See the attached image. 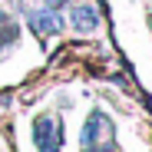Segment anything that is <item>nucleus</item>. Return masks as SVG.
Returning a JSON list of instances; mask_svg holds the SVG:
<instances>
[{"label": "nucleus", "instance_id": "obj_3", "mask_svg": "<svg viewBox=\"0 0 152 152\" xmlns=\"http://www.w3.org/2000/svg\"><path fill=\"white\" fill-rule=\"evenodd\" d=\"M73 27H76V30H96V27H99V13H96L89 4L73 7Z\"/></svg>", "mask_w": 152, "mask_h": 152}, {"label": "nucleus", "instance_id": "obj_1", "mask_svg": "<svg viewBox=\"0 0 152 152\" xmlns=\"http://www.w3.org/2000/svg\"><path fill=\"white\" fill-rule=\"evenodd\" d=\"M83 149H96V145H106L113 139V122L103 116V113H93L83 126Z\"/></svg>", "mask_w": 152, "mask_h": 152}, {"label": "nucleus", "instance_id": "obj_2", "mask_svg": "<svg viewBox=\"0 0 152 152\" xmlns=\"http://www.w3.org/2000/svg\"><path fill=\"white\" fill-rule=\"evenodd\" d=\"M30 27L37 30V33H43V37H53V33H60L63 30V17L56 13V10H30Z\"/></svg>", "mask_w": 152, "mask_h": 152}, {"label": "nucleus", "instance_id": "obj_5", "mask_svg": "<svg viewBox=\"0 0 152 152\" xmlns=\"http://www.w3.org/2000/svg\"><path fill=\"white\" fill-rule=\"evenodd\" d=\"M46 4H50V7H60V4H66V0H46Z\"/></svg>", "mask_w": 152, "mask_h": 152}, {"label": "nucleus", "instance_id": "obj_4", "mask_svg": "<svg viewBox=\"0 0 152 152\" xmlns=\"http://www.w3.org/2000/svg\"><path fill=\"white\" fill-rule=\"evenodd\" d=\"M10 40H17V23H13V20H7L4 13H0V46L10 43Z\"/></svg>", "mask_w": 152, "mask_h": 152}]
</instances>
